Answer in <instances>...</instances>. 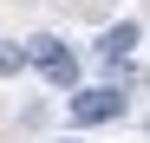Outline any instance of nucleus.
<instances>
[{"label":"nucleus","mask_w":150,"mask_h":143,"mask_svg":"<svg viewBox=\"0 0 150 143\" xmlns=\"http://www.w3.org/2000/svg\"><path fill=\"white\" fill-rule=\"evenodd\" d=\"M26 65L39 72L46 85H59V91H79V52H72L65 39H52V33L26 39Z\"/></svg>","instance_id":"obj_1"},{"label":"nucleus","mask_w":150,"mask_h":143,"mask_svg":"<svg viewBox=\"0 0 150 143\" xmlns=\"http://www.w3.org/2000/svg\"><path fill=\"white\" fill-rule=\"evenodd\" d=\"M111 117H124V91H117V85H85V91H72V124H79V130L111 124Z\"/></svg>","instance_id":"obj_2"},{"label":"nucleus","mask_w":150,"mask_h":143,"mask_svg":"<svg viewBox=\"0 0 150 143\" xmlns=\"http://www.w3.org/2000/svg\"><path fill=\"white\" fill-rule=\"evenodd\" d=\"M131 46H137V20H117V26H105V33H98V59L124 65V59H131Z\"/></svg>","instance_id":"obj_3"},{"label":"nucleus","mask_w":150,"mask_h":143,"mask_svg":"<svg viewBox=\"0 0 150 143\" xmlns=\"http://www.w3.org/2000/svg\"><path fill=\"white\" fill-rule=\"evenodd\" d=\"M13 72H26V52H13V46H0V78H13Z\"/></svg>","instance_id":"obj_4"},{"label":"nucleus","mask_w":150,"mask_h":143,"mask_svg":"<svg viewBox=\"0 0 150 143\" xmlns=\"http://www.w3.org/2000/svg\"><path fill=\"white\" fill-rule=\"evenodd\" d=\"M65 143H79V137H65Z\"/></svg>","instance_id":"obj_5"}]
</instances>
